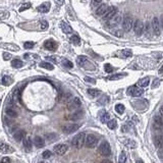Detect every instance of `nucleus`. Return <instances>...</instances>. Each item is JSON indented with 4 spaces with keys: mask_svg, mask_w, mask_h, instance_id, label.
Segmentation results:
<instances>
[{
    "mask_svg": "<svg viewBox=\"0 0 163 163\" xmlns=\"http://www.w3.org/2000/svg\"><path fill=\"white\" fill-rule=\"evenodd\" d=\"M159 85H160V81H159V79H156V82L154 81V83H153V87H152V88H157Z\"/></svg>",
    "mask_w": 163,
    "mask_h": 163,
    "instance_id": "obj_51",
    "label": "nucleus"
},
{
    "mask_svg": "<svg viewBox=\"0 0 163 163\" xmlns=\"http://www.w3.org/2000/svg\"><path fill=\"white\" fill-rule=\"evenodd\" d=\"M127 95H129V96L140 97V96H142V95L144 94V90H143L141 87L133 86V87H131V88L127 89Z\"/></svg>",
    "mask_w": 163,
    "mask_h": 163,
    "instance_id": "obj_7",
    "label": "nucleus"
},
{
    "mask_svg": "<svg viewBox=\"0 0 163 163\" xmlns=\"http://www.w3.org/2000/svg\"><path fill=\"white\" fill-rule=\"evenodd\" d=\"M159 73H160V75H161V73H162V67H161L160 71H159Z\"/></svg>",
    "mask_w": 163,
    "mask_h": 163,
    "instance_id": "obj_55",
    "label": "nucleus"
},
{
    "mask_svg": "<svg viewBox=\"0 0 163 163\" xmlns=\"http://www.w3.org/2000/svg\"><path fill=\"white\" fill-rule=\"evenodd\" d=\"M48 23L46 22V21H41L40 22V27H41V30H43V31H45V30H47V28H48Z\"/></svg>",
    "mask_w": 163,
    "mask_h": 163,
    "instance_id": "obj_42",
    "label": "nucleus"
},
{
    "mask_svg": "<svg viewBox=\"0 0 163 163\" xmlns=\"http://www.w3.org/2000/svg\"><path fill=\"white\" fill-rule=\"evenodd\" d=\"M125 161H127V154H125V151H122L119 156V159H118V163H125Z\"/></svg>",
    "mask_w": 163,
    "mask_h": 163,
    "instance_id": "obj_37",
    "label": "nucleus"
},
{
    "mask_svg": "<svg viewBox=\"0 0 163 163\" xmlns=\"http://www.w3.org/2000/svg\"><path fill=\"white\" fill-rule=\"evenodd\" d=\"M67 146L65 144H58V145H56L55 147H54V149H53V152L55 153V154H57V155H63V154H65L66 153V151H67Z\"/></svg>",
    "mask_w": 163,
    "mask_h": 163,
    "instance_id": "obj_13",
    "label": "nucleus"
},
{
    "mask_svg": "<svg viewBox=\"0 0 163 163\" xmlns=\"http://www.w3.org/2000/svg\"><path fill=\"white\" fill-rule=\"evenodd\" d=\"M60 28H61L62 32L65 33V34H71V33L73 32V29H71V27L65 22H61V24H60Z\"/></svg>",
    "mask_w": 163,
    "mask_h": 163,
    "instance_id": "obj_21",
    "label": "nucleus"
},
{
    "mask_svg": "<svg viewBox=\"0 0 163 163\" xmlns=\"http://www.w3.org/2000/svg\"><path fill=\"white\" fill-rule=\"evenodd\" d=\"M0 163H10V159L8 157H4V158H2V160H1Z\"/></svg>",
    "mask_w": 163,
    "mask_h": 163,
    "instance_id": "obj_49",
    "label": "nucleus"
},
{
    "mask_svg": "<svg viewBox=\"0 0 163 163\" xmlns=\"http://www.w3.org/2000/svg\"><path fill=\"white\" fill-rule=\"evenodd\" d=\"M12 83V79H11L10 77H7V75H4L1 79V84L4 85V86H8Z\"/></svg>",
    "mask_w": 163,
    "mask_h": 163,
    "instance_id": "obj_31",
    "label": "nucleus"
},
{
    "mask_svg": "<svg viewBox=\"0 0 163 163\" xmlns=\"http://www.w3.org/2000/svg\"><path fill=\"white\" fill-rule=\"evenodd\" d=\"M39 66L42 67V68L48 69V71H53L54 69V65L51 64L50 62H41L40 64H39Z\"/></svg>",
    "mask_w": 163,
    "mask_h": 163,
    "instance_id": "obj_30",
    "label": "nucleus"
},
{
    "mask_svg": "<svg viewBox=\"0 0 163 163\" xmlns=\"http://www.w3.org/2000/svg\"><path fill=\"white\" fill-rule=\"evenodd\" d=\"M107 125L110 129H115L117 127V122H116L115 119H110L107 121Z\"/></svg>",
    "mask_w": 163,
    "mask_h": 163,
    "instance_id": "obj_34",
    "label": "nucleus"
},
{
    "mask_svg": "<svg viewBox=\"0 0 163 163\" xmlns=\"http://www.w3.org/2000/svg\"><path fill=\"white\" fill-rule=\"evenodd\" d=\"M121 15L119 14L118 12H116L115 14L113 15V16L111 17V18L109 19V21H107L108 22V26L109 27H115L117 26V25L120 24V22H121Z\"/></svg>",
    "mask_w": 163,
    "mask_h": 163,
    "instance_id": "obj_10",
    "label": "nucleus"
},
{
    "mask_svg": "<svg viewBox=\"0 0 163 163\" xmlns=\"http://www.w3.org/2000/svg\"><path fill=\"white\" fill-rule=\"evenodd\" d=\"M88 94H89V96H91V97H93V98H95V97H97L98 96L99 94H100V91L99 90H97V89H89L88 91Z\"/></svg>",
    "mask_w": 163,
    "mask_h": 163,
    "instance_id": "obj_33",
    "label": "nucleus"
},
{
    "mask_svg": "<svg viewBox=\"0 0 163 163\" xmlns=\"http://www.w3.org/2000/svg\"><path fill=\"white\" fill-rule=\"evenodd\" d=\"M62 64L65 67H68V68H71L73 66V63L71 61H69L68 59H62Z\"/></svg>",
    "mask_w": 163,
    "mask_h": 163,
    "instance_id": "obj_38",
    "label": "nucleus"
},
{
    "mask_svg": "<svg viewBox=\"0 0 163 163\" xmlns=\"http://www.w3.org/2000/svg\"><path fill=\"white\" fill-rule=\"evenodd\" d=\"M104 69H105L106 73H112V71H114L113 66H112L111 64H109V63H106V64L104 65Z\"/></svg>",
    "mask_w": 163,
    "mask_h": 163,
    "instance_id": "obj_43",
    "label": "nucleus"
},
{
    "mask_svg": "<svg viewBox=\"0 0 163 163\" xmlns=\"http://www.w3.org/2000/svg\"><path fill=\"white\" fill-rule=\"evenodd\" d=\"M5 113L8 116H10V117H16L17 116V112L11 107H7L6 109H5Z\"/></svg>",
    "mask_w": 163,
    "mask_h": 163,
    "instance_id": "obj_29",
    "label": "nucleus"
},
{
    "mask_svg": "<svg viewBox=\"0 0 163 163\" xmlns=\"http://www.w3.org/2000/svg\"><path fill=\"white\" fill-rule=\"evenodd\" d=\"M9 16V13L6 11H0V19H5Z\"/></svg>",
    "mask_w": 163,
    "mask_h": 163,
    "instance_id": "obj_45",
    "label": "nucleus"
},
{
    "mask_svg": "<svg viewBox=\"0 0 163 163\" xmlns=\"http://www.w3.org/2000/svg\"><path fill=\"white\" fill-rule=\"evenodd\" d=\"M133 25H134L133 17L131 15L127 14L123 17V19H122V29H123V31L125 32H129L133 29Z\"/></svg>",
    "mask_w": 163,
    "mask_h": 163,
    "instance_id": "obj_5",
    "label": "nucleus"
},
{
    "mask_svg": "<svg viewBox=\"0 0 163 163\" xmlns=\"http://www.w3.org/2000/svg\"><path fill=\"white\" fill-rule=\"evenodd\" d=\"M29 8H31V3H25V4H23L22 6L19 7V12H23V11L27 10Z\"/></svg>",
    "mask_w": 163,
    "mask_h": 163,
    "instance_id": "obj_40",
    "label": "nucleus"
},
{
    "mask_svg": "<svg viewBox=\"0 0 163 163\" xmlns=\"http://www.w3.org/2000/svg\"><path fill=\"white\" fill-rule=\"evenodd\" d=\"M125 75H122V73H117V75H111V77H109L108 79H111V81H114V79H122V77H125Z\"/></svg>",
    "mask_w": 163,
    "mask_h": 163,
    "instance_id": "obj_39",
    "label": "nucleus"
},
{
    "mask_svg": "<svg viewBox=\"0 0 163 163\" xmlns=\"http://www.w3.org/2000/svg\"><path fill=\"white\" fill-rule=\"evenodd\" d=\"M108 8V5L105 4V3H103V4H101L98 6V8L96 9V14L98 15V16H101V15H103L104 13H105V11L107 10Z\"/></svg>",
    "mask_w": 163,
    "mask_h": 163,
    "instance_id": "obj_20",
    "label": "nucleus"
},
{
    "mask_svg": "<svg viewBox=\"0 0 163 163\" xmlns=\"http://www.w3.org/2000/svg\"><path fill=\"white\" fill-rule=\"evenodd\" d=\"M162 136H156L155 137V140H154V143H155V146L157 147L158 149H161V147H162Z\"/></svg>",
    "mask_w": 163,
    "mask_h": 163,
    "instance_id": "obj_28",
    "label": "nucleus"
},
{
    "mask_svg": "<svg viewBox=\"0 0 163 163\" xmlns=\"http://www.w3.org/2000/svg\"><path fill=\"white\" fill-rule=\"evenodd\" d=\"M71 99V94H63V95H60L59 96V101L60 102H68L69 100Z\"/></svg>",
    "mask_w": 163,
    "mask_h": 163,
    "instance_id": "obj_32",
    "label": "nucleus"
},
{
    "mask_svg": "<svg viewBox=\"0 0 163 163\" xmlns=\"http://www.w3.org/2000/svg\"><path fill=\"white\" fill-rule=\"evenodd\" d=\"M79 127H81V125H79V123H69V125H66L62 127V131L64 134L69 135V134H73V133H75V131H77V129H79Z\"/></svg>",
    "mask_w": 163,
    "mask_h": 163,
    "instance_id": "obj_8",
    "label": "nucleus"
},
{
    "mask_svg": "<svg viewBox=\"0 0 163 163\" xmlns=\"http://www.w3.org/2000/svg\"><path fill=\"white\" fill-rule=\"evenodd\" d=\"M125 105H122V104H116L115 105V111L117 112L118 114H122L125 112Z\"/></svg>",
    "mask_w": 163,
    "mask_h": 163,
    "instance_id": "obj_36",
    "label": "nucleus"
},
{
    "mask_svg": "<svg viewBox=\"0 0 163 163\" xmlns=\"http://www.w3.org/2000/svg\"><path fill=\"white\" fill-rule=\"evenodd\" d=\"M46 138H48V142L51 143V142L55 141V140L57 139V136H56L55 134H49V135L46 136Z\"/></svg>",
    "mask_w": 163,
    "mask_h": 163,
    "instance_id": "obj_41",
    "label": "nucleus"
},
{
    "mask_svg": "<svg viewBox=\"0 0 163 163\" xmlns=\"http://www.w3.org/2000/svg\"><path fill=\"white\" fill-rule=\"evenodd\" d=\"M50 7H51L50 2H44V3H42L40 6H38V8L37 9H38V11H40V12L46 13L50 10Z\"/></svg>",
    "mask_w": 163,
    "mask_h": 163,
    "instance_id": "obj_16",
    "label": "nucleus"
},
{
    "mask_svg": "<svg viewBox=\"0 0 163 163\" xmlns=\"http://www.w3.org/2000/svg\"><path fill=\"white\" fill-rule=\"evenodd\" d=\"M133 29H134V32H135V34L137 35V36H141V35L143 34V32H144V24H143L141 21L137 19V21L134 23Z\"/></svg>",
    "mask_w": 163,
    "mask_h": 163,
    "instance_id": "obj_9",
    "label": "nucleus"
},
{
    "mask_svg": "<svg viewBox=\"0 0 163 163\" xmlns=\"http://www.w3.org/2000/svg\"><path fill=\"white\" fill-rule=\"evenodd\" d=\"M85 137H86V135H85L84 133L77 134V136L73 137V141H71V145H73V147H75L77 149L82 148L85 144Z\"/></svg>",
    "mask_w": 163,
    "mask_h": 163,
    "instance_id": "obj_2",
    "label": "nucleus"
},
{
    "mask_svg": "<svg viewBox=\"0 0 163 163\" xmlns=\"http://www.w3.org/2000/svg\"><path fill=\"white\" fill-rule=\"evenodd\" d=\"M101 1H102V0H92V6L98 5L99 3H101Z\"/></svg>",
    "mask_w": 163,
    "mask_h": 163,
    "instance_id": "obj_50",
    "label": "nucleus"
},
{
    "mask_svg": "<svg viewBox=\"0 0 163 163\" xmlns=\"http://www.w3.org/2000/svg\"><path fill=\"white\" fill-rule=\"evenodd\" d=\"M11 58V54L7 53V52H4L3 53V59L4 60H9Z\"/></svg>",
    "mask_w": 163,
    "mask_h": 163,
    "instance_id": "obj_47",
    "label": "nucleus"
},
{
    "mask_svg": "<svg viewBox=\"0 0 163 163\" xmlns=\"http://www.w3.org/2000/svg\"><path fill=\"white\" fill-rule=\"evenodd\" d=\"M77 62V65H79V66L84 67V68H90V67L92 69L95 68V66L91 64V62L89 61V59L86 57V56H79Z\"/></svg>",
    "mask_w": 163,
    "mask_h": 163,
    "instance_id": "obj_6",
    "label": "nucleus"
},
{
    "mask_svg": "<svg viewBox=\"0 0 163 163\" xmlns=\"http://www.w3.org/2000/svg\"><path fill=\"white\" fill-rule=\"evenodd\" d=\"M83 114L84 113H83L82 110H77V111H73V113L71 114V115L68 116V118L71 120H79L83 117Z\"/></svg>",
    "mask_w": 163,
    "mask_h": 163,
    "instance_id": "obj_18",
    "label": "nucleus"
},
{
    "mask_svg": "<svg viewBox=\"0 0 163 163\" xmlns=\"http://www.w3.org/2000/svg\"><path fill=\"white\" fill-rule=\"evenodd\" d=\"M69 41H71L73 45H79V44L81 43V38L79 37V35L73 34V36L69 38Z\"/></svg>",
    "mask_w": 163,
    "mask_h": 163,
    "instance_id": "obj_27",
    "label": "nucleus"
},
{
    "mask_svg": "<svg viewBox=\"0 0 163 163\" xmlns=\"http://www.w3.org/2000/svg\"><path fill=\"white\" fill-rule=\"evenodd\" d=\"M25 136H26V131H23V129H19V131H17L16 133L13 135V138H14V140L16 142H21L24 140Z\"/></svg>",
    "mask_w": 163,
    "mask_h": 163,
    "instance_id": "obj_19",
    "label": "nucleus"
},
{
    "mask_svg": "<svg viewBox=\"0 0 163 163\" xmlns=\"http://www.w3.org/2000/svg\"><path fill=\"white\" fill-rule=\"evenodd\" d=\"M42 156H43V158H44V159H48V158H50V157H51V152H50L49 150L44 151L43 154H42Z\"/></svg>",
    "mask_w": 163,
    "mask_h": 163,
    "instance_id": "obj_46",
    "label": "nucleus"
},
{
    "mask_svg": "<svg viewBox=\"0 0 163 163\" xmlns=\"http://www.w3.org/2000/svg\"><path fill=\"white\" fill-rule=\"evenodd\" d=\"M85 81L88 82V83H92V84H95V83H96V81H95V79H93L92 77H85Z\"/></svg>",
    "mask_w": 163,
    "mask_h": 163,
    "instance_id": "obj_48",
    "label": "nucleus"
},
{
    "mask_svg": "<svg viewBox=\"0 0 163 163\" xmlns=\"http://www.w3.org/2000/svg\"><path fill=\"white\" fill-rule=\"evenodd\" d=\"M0 151L3 153H11V152H13V149L11 148L8 144L1 143V144H0Z\"/></svg>",
    "mask_w": 163,
    "mask_h": 163,
    "instance_id": "obj_22",
    "label": "nucleus"
},
{
    "mask_svg": "<svg viewBox=\"0 0 163 163\" xmlns=\"http://www.w3.org/2000/svg\"><path fill=\"white\" fill-rule=\"evenodd\" d=\"M40 163H43V162H40Z\"/></svg>",
    "mask_w": 163,
    "mask_h": 163,
    "instance_id": "obj_56",
    "label": "nucleus"
},
{
    "mask_svg": "<svg viewBox=\"0 0 163 163\" xmlns=\"http://www.w3.org/2000/svg\"><path fill=\"white\" fill-rule=\"evenodd\" d=\"M54 1L57 5H62L63 2H64V0H54Z\"/></svg>",
    "mask_w": 163,
    "mask_h": 163,
    "instance_id": "obj_52",
    "label": "nucleus"
},
{
    "mask_svg": "<svg viewBox=\"0 0 163 163\" xmlns=\"http://www.w3.org/2000/svg\"><path fill=\"white\" fill-rule=\"evenodd\" d=\"M162 116L160 115H156L154 117V123H153V125H154V127L156 129H162Z\"/></svg>",
    "mask_w": 163,
    "mask_h": 163,
    "instance_id": "obj_15",
    "label": "nucleus"
},
{
    "mask_svg": "<svg viewBox=\"0 0 163 163\" xmlns=\"http://www.w3.org/2000/svg\"><path fill=\"white\" fill-rule=\"evenodd\" d=\"M136 163H144L143 162V160H141V159H139V160L136 161Z\"/></svg>",
    "mask_w": 163,
    "mask_h": 163,
    "instance_id": "obj_54",
    "label": "nucleus"
},
{
    "mask_svg": "<svg viewBox=\"0 0 163 163\" xmlns=\"http://www.w3.org/2000/svg\"><path fill=\"white\" fill-rule=\"evenodd\" d=\"M24 147H25V150L28 151V152L32 150L33 143H32V140H31L30 138H26V139H24Z\"/></svg>",
    "mask_w": 163,
    "mask_h": 163,
    "instance_id": "obj_23",
    "label": "nucleus"
},
{
    "mask_svg": "<svg viewBox=\"0 0 163 163\" xmlns=\"http://www.w3.org/2000/svg\"><path fill=\"white\" fill-rule=\"evenodd\" d=\"M34 46H35L34 42H25V44H24V47L26 48V49H32Z\"/></svg>",
    "mask_w": 163,
    "mask_h": 163,
    "instance_id": "obj_44",
    "label": "nucleus"
},
{
    "mask_svg": "<svg viewBox=\"0 0 163 163\" xmlns=\"http://www.w3.org/2000/svg\"><path fill=\"white\" fill-rule=\"evenodd\" d=\"M117 12V8L114 6H111V7H108L107 10L105 11V13H104V16H103V21H105V22H107V21H109L110 18H111L112 16H113L115 13Z\"/></svg>",
    "mask_w": 163,
    "mask_h": 163,
    "instance_id": "obj_12",
    "label": "nucleus"
},
{
    "mask_svg": "<svg viewBox=\"0 0 163 163\" xmlns=\"http://www.w3.org/2000/svg\"><path fill=\"white\" fill-rule=\"evenodd\" d=\"M100 163H112V161H110V160H103V161H101Z\"/></svg>",
    "mask_w": 163,
    "mask_h": 163,
    "instance_id": "obj_53",
    "label": "nucleus"
},
{
    "mask_svg": "<svg viewBox=\"0 0 163 163\" xmlns=\"http://www.w3.org/2000/svg\"><path fill=\"white\" fill-rule=\"evenodd\" d=\"M82 106V102L81 100H79V98H71V100L67 102V109L69 110V111H77V110H79V108H81Z\"/></svg>",
    "mask_w": 163,
    "mask_h": 163,
    "instance_id": "obj_4",
    "label": "nucleus"
},
{
    "mask_svg": "<svg viewBox=\"0 0 163 163\" xmlns=\"http://www.w3.org/2000/svg\"><path fill=\"white\" fill-rule=\"evenodd\" d=\"M152 30L156 36H160L161 34V28H160V22L157 17H154L152 19Z\"/></svg>",
    "mask_w": 163,
    "mask_h": 163,
    "instance_id": "obj_11",
    "label": "nucleus"
},
{
    "mask_svg": "<svg viewBox=\"0 0 163 163\" xmlns=\"http://www.w3.org/2000/svg\"><path fill=\"white\" fill-rule=\"evenodd\" d=\"M98 153L101 155V156L109 157L110 155H111V148H110L109 143L106 141L102 142L98 147Z\"/></svg>",
    "mask_w": 163,
    "mask_h": 163,
    "instance_id": "obj_1",
    "label": "nucleus"
},
{
    "mask_svg": "<svg viewBox=\"0 0 163 163\" xmlns=\"http://www.w3.org/2000/svg\"><path fill=\"white\" fill-rule=\"evenodd\" d=\"M149 83H150V79H148V77H144V79H141L139 82H138V87H141V88H145V87H147L149 85Z\"/></svg>",
    "mask_w": 163,
    "mask_h": 163,
    "instance_id": "obj_25",
    "label": "nucleus"
},
{
    "mask_svg": "<svg viewBox=\"0 0 163 163\" xmlns=\"http://www.w3.org/2000/svg\"><path fill=\"white\" fill-rule=\"evenodd\" d=\"M34 145L35 147H37V148H43L44 146H45V141H44V139H42L41 137H35L34 139Z\"/></svg>",
    "mask_w": 163,
    "mask_h": 163,
    "instance_id": "obj_17",
    "label": "nucleus"
},
{
    "mask_svg": "<svg viewBox=\"0 0 163 163\" xmlns=\"http://www.w3.org/2000/svg\"><path fill=\"white\" fill-rule=\"evenodd\" d=\"M99 117H100V120L103 122V123H106V122L108 121V119H109V114H108L105 110H102V111H100Z\"/></svg>",
    "mask_w": 163,
    "mask_h": 163,
    "instance_id": "obj_24",
    "label": "nucleus"
},
{
    "mask_svg": "<svg viewBox=\"0 0 163 163\" xmlns=\"http://www.w3.org/2000/svg\"><path fill=\"white\" fill-rule=\"evenodd\" d=\"M131 51L129 49H125V50H122L121 52H120V56L123 58H127V57H131Z\"/></svg>",
    "mask_w": 163,
    "mask_h": 163,
    "instance_id": "obj_35",
    "label": "nucleus"
},
{
    "mask_svg": "<svg viewBox=\"0 0 163 163\" xmlns=\"http://www.w3.org/2000/svg\"><path fill=\"white\" fill-rule=\"evenodd\" d=\"M11 65H12V67H14V68H21V67H23V65H24V62H23L21 59H13L12 61H11Z\"/></svg>",
    "mask_w": 163,
    "mask_h": 163,
    "instance_id": "obj_26",
    "label": "nucleus"
},
{
    "mask_svg": "<svg viewBox=\"0 0 163 163\" xmlns=\"http://www.w3.org/2000/svg\"><path fill=\"white\" fill-rule=\"evenodd\" d=\"M98 144V138L93 134H89L85 137V144L87 148H95Z\"/></svg>",
    "mask_w": 163,
    "mask_h": 163,
    "instance_id": "obj_3",
    "label": "nucleus"
},
{
    "mask_svg": "<svg viewBox=\"0 0 163 163\" xmlns=\"http://www.w3.org/2000/svg\"><path fill=\"white\" fill-rule=\"evenodd\" d=\"M44 47H45V49L49 50V51H55L57 49V43L54 40H52V39H49V40L45 41Z\"/></svg>",
    "mask_w": 163,
    "mask_h": 163,
    "instance_id": "obj_14",
    "label": "nucleus"
}]
</instances>
